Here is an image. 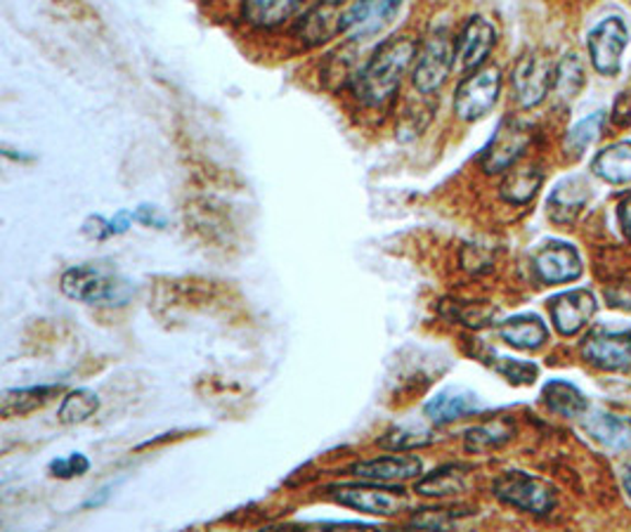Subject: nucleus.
<instances>
[{
	"label": "nucleus",
	"mask_w": 631,
	"mask_h": 532,
	"mask_svg": "<svg viewBox=\"0 0 631 532\" xmlns=\"http://www.w3.org/2000/svg\"><path fill=\"white\" fill-rule=\"evenodd\" d=\"M417 53L419 41L409 34L383 38L367 63L356 69L346 88L367 110H386L397 98L403 81L412 73Z\"/></svg>",
	"instance_id": "f257e3e1"
},
{
	"label": "nucleus",
	"mask_w": 631,
	"mask_h": 532,
	"mask_svg": "<svg viewBox=\"0 0 631 532\" xmlns=\"http://www.w3.org/2000/svg\"><path fill=\"white\" fill-rule=\"evenodd\" d=\"M457 65V34L450 26H436L419 41V53L409 73L412 88L430 98L450 81Z\"/></svg>",
	"instance_id": "f03ea898"
},
{
	"label": "nucleus",
	"mask_w": 631,
	"mask_h": 532,
	"mask_svg": "<svg viewBox=\"0 0 631 532\" xmlns=\"http://www.w3.org/2000/svg\"><path fill=\"white\" fill-rule=\"evenodd\" d=\"M61 294L71 301L81 303H106V306H114V303H126L128 298V284L119 278V272L100 265V263H81L65 270V275L59 280Z\"/></svg>",
	"instance_id": "7ed1b4c3"
},
{
	"label": "nucleus",
	"mask_w": 631,
	"mask_h": 532,
	"mask_svg": "<svg viewBox=\"0 0 631 532\" xmlns=\"http://www.w3.org/2000/svg\"><path fill=\"white\" fill-rule=\"evenodd\" d=\"M405 0H350L343 12V38L364 45L383 36L399 18Z\"/></svg>",
	"instance_id": "20e7f679"
},
{
	"label": "nucleus",
	"mask_w": 631,
	"mask_h": 532,
	"mask_svg": "<svg viewBox=\"0 0 631 532\" xmlns=\"http://www.w3.org/2000/svg\"><path fill=\"white\" fill-rule=\"evenodd\" d=\"M502 93V71L497 67H483L473 73H466L454 90L452 110L459 121L475 124L487 116L499 100Z\"/></svg>",
	"instance_id": "39448f33"
},
{
	"label": "nucleus",
	"mask_w": 631,
	"mask_h": 532,
	"mask_svg": "<svg viewBox=\"0 0 631 532\" xmlns=\"http://www.w3.org/2000/svg\"><path fill=\"white\" fill-rule=\"evenodd\" d=\"M350 0H313L298 14V20L291 24V36H294L305 48H319L334 38L343 36V12Z\"/></svg>",
	"instance_id": "423d86ee"
},
{
	"label": "nucleus",
	"mask_w": 631,
	"mask_h": 532,
	"mask_svg": "<svg viewBox=\"0 0 631 532\" xmlns=\"http://www.w3.org/2000/svg\"><path fill=\"white\" fill-rule=\"evenodd\" d=\"M530 143H532V128L526 121L506 116L483 151L481 169L487 176L511 171L518 159L526 155Z\"/></svg>",
	"instance_id": "0eeeda50"
},
{
	"label": "nucleus",
	"mask_w": 631,
	"mask_h": 532,
	"mask_svg": "<svg viewBox=\"0 0 631 532\" xmlns=\"http://www.w3.org/2000/svg\"><path fill=\"white\" fill-rule=\"evenodd\" d=\"M553 79H556V65L547 55L532 50L518 57L511 71V88L520 110L540 106L553 90Z\"/></svg>",
	"instance_id": "6e6552de"
},
{
	"label": "nucleus",
	"mask_w": 631,
	"mask_h": 532,
	"mask_svg": "<svg viewBox=\"0 0 631 532\" xmlns=\"http://www.w3.org/2000/svg\"><path fill=\"white\" fill-rule=\"evenodd\" d=\"M329 495L338 505L372 516H395L409 507L407 493L391 483L336 485V488H329Z\"/></svg>",
	"instance_id": "1a4fd4ad"
},
{
	"label": "nucleus",
	"mask_w": 631,
	"mask_h": 532,
	"mask_svg": "<svg viewBox=\"0 0 631 532\" xmlns=\"http://www.w3.org/2000/svg\"><path fill=\"white\" fill-rule=\"evenodd\" d=\"M495 495L520 511L544 516L556 507V495L551 485L522 471H509L495 480Z\"/></svg>",
	"instance_id": "9d476101"
},
{
	"label": "nucleus",
	"mask_w": 631,
	"mask_h": 532,
	"mask_svg": "<svg viewBox=\"0 0 631 532\" xmlns=\"http://www.w3.org/2000/svg\"><path fill=\"white\" fill-rule=\"evenodd\" d=\"M582 355L606 372H631V329H591L582 343Z\"/></svg>",
	"instance_id": "9b49d317"
},
{
	"label": "nucleus",
	"mask_w": 631,
	"mask_h": 532,
	"mask_svg": "<svg viewBox=\"0 0 631 532\" xmlns=\"http://www.w3.org/2000/svg\"><path fill=\"white\" fill-rule=\"evenodd\" d=\"M497 45V29L483 14H473L457 32V65L464 73L485 67Z\"/></svg>",
	"instance_id": "f8f14e48"
},
{
	"label": "nucleus",
	"mask_w": 631,
	"mask_h": 532,
	"mask_svg": "<svg viewBox=\"0 0 631 532\" xmlns=\"http://www.w3.org/2000/svg\"><path fill=\"white\" fill-rule=\"evenodd\" d=\"M311 0H239V20L253 32H277L294 24Z\"/></svg>",
	"instance_id": "ddd939ff"
},
{
	"label": "nucleus",
	"mask_w": 631,
	"mask_h": 532,
	"mask_svg": "<svg viewBox=\"0 0 631 532\" xmlns=\"http://www.w3.org/2000/svg\"><path fill=\"white\" fill-rule=\"evenodd\" d=\"M629 43V32L620 18H610L589 34V55L598 73L615 76L622 65V53Z\"/></svg>",
	"instance_id": "4468645a"
},
{
	"label": "nucleus",
	"mask_w": 631,
	"mask_h": 532,
	"mask_svg": "<svg viewBox=\"0 0 631 532\" xmlns=\"http://www.w3.org/2000/svg\"><path fill=\"white\" fill-rule=\"evenodd\" d=\"M532 270L544 284H565L582 275L579 253L565 241H549L532 258Z\"/></svg>",
	"instance_id": "2eb2a0df"
},
{
	"label": "nucleus",
	"mask_w": 631,
	"mask_h": 532,
	"mask_svg": "<svg viewBox=\"0 0 631 532\" xmlns=\"http://www.w3.org/2000/svg\"><path fill=\"white\" fill-rule=\"evenodd\" d=\"M549 310L553 325H556L563 337H573V333L591 322V317L596 315V298L587 288H573V292L553 296L549 301Z\"/></svg>",
	"instance_id": "dca6fc26"
},
{
	"label": "nucleus",
	"mask_w": 631,
	"mask_h": 532,
	"mask_svg": "<svg viewBox=\"0 0 631 532\" xmlns=\"http://www.w3.org/2000/svg\"><path fill=\"white\" fill-rule=\"evenodd\" d=\"M350 471L367 483H397L417 478L421 474V460L412 454H388V457L360 462Z\"/></svg>",
	"instance_id": "f3484780"
},
{
	"label": "nucleus",
	"mask_w": 631,
	"mask_h": 532,
	"mask_svg": "<svg viewBox=\"0 0 631 532\" xmlns=\"http://www.w3.org/2000/svg\"><path fill=\"white\" fill-rule=\"evenodd\" d=\"M589 185L582 178H565L561 180L553 192L549 194V218L559 225H571L579 218L589 202Z\"/></svg>",
	"instance_id": "a211bd4d"
},
{
	"label": "nucleus",
	"mask_w": 631,
	"mask_h": 532,
	"mask_svg": "<svg viewBox=\"0 0 631 532\" xmlns=\"http://www.w3.org/2000/svg\"><path fill=\"white\" fill-rule=\"evenodd\" d=\"M478 409H481L478 395L466 393V390H444V393H438L433 400L426 403L424 415L428 421L442 426V423H452L461 417L478 412Z\"/></svg>",
	"instance_id": "6ab92c4d"
},
{
	"label": "nucleus",
	"mask_w": 631,
	"mask_h": 532,
	"mask_svg": "<svg viewBox=\"0 0 631 532\" xmlns=\"http://www.w3.org/2000/svg\"><path fill=\"white\" fill-rule=\"evenodd\" d=\"M584 431L594 440H598L604 448L615 452H629L631 450V421L618 415L608 412H594L589 419H584Z\"/></svg>",
	"instance_id": "aec40b11"
},
{
	"label": "nucleus",
	"mask_w": 631,
	"mask_h": 532,
	"mask_svg": "<svg viewBox=\"0 0 631 532\" xmlns=\"http://www.w3.org/2000/svg\"><path fill=\"white\" fill-rule=\"evenodd\" d=\"M499 337L518 351H534L549 339V329L537 315H516L499 325Z\"/></svg>",
	"instance_id": "412c9836"
},
{
	"label": "nucleus",
	"mask_w": 631,
	"mask_h": 532,
	"mask_svg": "<svg viewBox=\"0 0 631 532\" xmlns=\"http://www.w3.org/2000/svg\"><path fill=\"white\" fill-rule=\"evenodd\" d=\"M542 182L544 176L540 169H534V166H520V169L514 166L511 171H506V178L502 180L499 196L514 206H526L534 200L537 192H540Z\"/></svg>",
	"instance_id": "4be33fe9"
},
{
	"label": "nucleus",
	"mask_w": 631,
	"mask_h": 532,
	"mask_svg": "<svg viewBox=\"0 0 631 532\" xmlns=\"http://www.w3.org/2000/svg\"><path fill=\"white\" fill-rule=\"evenodd\" d=\"M466 485H469V468L459 466V464H448L426 474L417 483L414 493H419L424 497H448V495L464 493Z\"/></svg>",
	"instance_id": "5701e85b"
},
{
	"label": "nucleus",
	"mask_w": 631,
	"mask_h": 532,
	"mask_svg": "<svg viewBox=\"0 0 631 532\" xmlns=\"http://www.w3.org/2000/svg\"><path fill=\"white\" fill-rule=\"evenodd\" d=\"M591 171L610 185H627L631 182V143H618L598 151Z\"/></svg>",
	"instance_id": "b1692460"
},
{
	"label": "nucleus",
	"mask_w": 631,
	"mask_h": 532,
	"mask_svg": "<svg viewBox=\"0 0 631 532\" xmlns=\"http://www.w3.org/2000/svg\"><path fill=\"white\" fill-rule=\"evenodd\" d=\"M59 393V386H34V388H18L5 390L0 398V412L3 417H24L34 409L48 405L55 395Z\"/></svg>",
	"instance_id": "393cba45"
},
{
	"label": "nucleus",
	"mask_w": 631,
	"mask_h": 532,
	"mask_svg": "<svg viewBox=\"0 0 631 532\" xmlns=\"http://www.w3.org/2000/svg\"><path fill=\"white\" fill-rule=\"evenodd\" d=\"M542 398L551 412L563 417H582L589 409L587 398L567 382H549L542 390Z\"/></svg>",
	"instance_id": "a878e982"
},
{
	"label": "nucleus",
	"mask_w": 631,
	"mask_h": 532,
	"mask_svg": "<svg viewBox=\"0 0 631 532\" xmlns=\"http://www.w3.org/2000/svg\"><path fill=\"white\" fill-rule=\"evenodd\" d=\"M514 431L516 429L509 419H495L481 426H473V429L466 433V450L475 454L497 450L509 443V440L514 438Z\"/></svg>",
	"instance_id": "bb28decb"
},
{
	"label": "nucleus",
	"mask_w": 631,
	"mask_h": 532,
	"mask_svg": "<svg viewBox=\"0 0 631 532\" xmlns=\"http://www.w3.org/2000/svg\"><path fill=\"white\" fill-rule=\"evenodd\" d=\"M604 121H606V114L596 112V114L587 116L584 121H579L577 126H573L571 133L565 135V143H563L565 157L567 159H579L584 151H587V147L598 140V135H601V128H604Z\"/></svg>",
	"instance_id": "cd10ccee"
},
{
	"label": "nucleus",
	"mask_w": 631,
	"mask_h": 532,
	"mask_svg": "<svg viewBox=\"0 0 631 532\" xmlns=\"http://www.w3.org/2000/svg\"><path fill=\"white\" fill-rule=\"evenodd\" d=\"M100 409V398L98 393H92L88 388H79V390H71L65 400H61L59 409H57V417L61 423H83L90 417H95V412Z\"/></svg>",
	"instance_id": "c85d7f7f"
},
{
	"label": "nucleus",
	"mask_w": 631,
	"mask_h": 532,
	"mask_svg": "<svg viewBox=\"0 0 631 532\" xmlns=\"http://www.w3.org/2000/svg\"><path fill=\"white\" fill-rule=\"evenodd\" d=\"M584 86V69L577 55H565L563 63L556 65V79H553V93L559 100H573Z\"/></svg>",
	"instance_id": "c756f323"
},
{
	"label": "nucleus",
	"mask_w": 631,
	"mask_h": 532,
	"mask_svg": "<svg viewBox=\"0 0 631 532\" xmlns=\"http://www.w3.org/2000/svg\"><path fill=\"white\" fill-rule=\"evenodd\" d=\"M433 443V435L430 431L417 429V426H397V429L388 431L379 440L381 448L393 450V452H409V450H419Z\"/></svg>",
	"instance_id": "7c9ffc66"
},
{
	"label": "nucleus",
	"mask_w": 631,
	"mask_h": 532,
	"mask_svg": "<svg viewBox=\"0 0 631 532\" xmlns=\"http://www.w3.org/2000/svg\"><path fill=\"white\" fill-rule=\"evenodd\" d=\"M495 308L487 303H452V319L471 329H483L495 319Z\"/></svg>",
	"instance_id": "2f4dec72"
},
{
	"label": "nucleus",
	"mask_w": 631,
	"mask_h": 532,
	"mask_svg": "<svg viewBox=\"0 0 631 532\" xmlns=\"http://www.w3.org/2000/svg\"><path fill=\"white\" fill-rule=\"evenodd\" d=\"M492 367H495L502 376L509 378L511 384H518V386H530L537 378V374H540L537 364L511 360V358H497V362H492Z\"/></svg>",
	"instance_id": "473e14b6"
},
{
	"label": "nucleus",
	"mask_w": 631,
	"mask_h": 532,
	"mask_svg": "<svg viewBox=\"0 0 631 532\" xmlns=\"http://www.w3.org/2000/svg\"><path fill=\"white\" fill-rule=\"evenodd\" d=\"M464 513H457L450 509H421L419 513L412 516L409 525L426 528V530H450L457 525V519Z\"/></svg>",
	"instance_id": "72a5a7b5"
},
{
	"label": "nucleus",
	"mask_w": 631,
	"mask_h": 532,
	"mask_svg": "<svg viewBox=\"0 0 631 532\" xmlns=\"http://www.w3.org/2000/svg\"><path fill=\"white\" fill-rule=\"evenodd\" d=\"M495 265V251L483 245H466L461 249V268L473 272V275H483Z\"/></svg>",
	"instance_id": "f704fd0d"
},
{
	"label": "nucleus",
	"mask_w": 631,
	"mask_h": 532,
	"mask_svg": "<svg viewBox=\"0 0 631 532\" xmlns=\"http://www.w3.org/2000/svg\"><path fill=\"white\" fill-rule=\"evenodd\" d=\"M90 468V462L83 457V454H69L65 460H55L50 464V474L57 478H74V476H83Z\"/></svg>",
	"instance_id": "c9c22d12"
},
{
	"label": "nucleus",
	"mask_w": 631,
	"mask_h": 532,
	"mask_svg": "<svg viewBox=\"0 0 631 532\" xmlns=\"http://www.w3.org/2000/svg\"><path fill=\"white\" fill-rule=\"evenodd\" d=\"M133 216H135V220L140 223V225H147V227H166V216L161 213V208H157V206H137L135 211H133Z\"/></svg>",
	"instance_id": "e433bc0d"
},
{
	"label": "nucleus",
	"mask_w": 631,
	"mask_h": 532,
	"mask_svg": "<svg viewBox=\"0 0 631 532\" xmlns=\"http://www.w3.org/2000/svg\"><path fill=\"white\" fill-rule=\"evenodd\" d=\"M83 233L90 237V239H110L114 237V230H112V220H104L102 216H90L83 225Z\"/></svg>",
	"instance_id": "4c0bfd02"
},
{
	"label": "nucleus",
	"mask_w": 631,
	"mask_h": 532,
	"mask_svg": "<svg viewBox=\"0 0 631 532\" xmlns=\"http://www.w3.org/2000/svg\"><path fill=\"white\" fill-rule=\"evenodd\" d=\"M612 124L618 126V128H629L631 126V98H629V93H620L618 102H615Z\"/></svg>",
	"instance_id": "58836bf2"
},
{
	"label": "nucleus",
	"mask_w": 631,
	"mask_h": 532,
	"mask_svg": "<svg viewBox=\"0 0 631 532\" xmlns=\"http://www.w3.org/2000/svg\"><path fill=\"white\" fill-rule=\"evenodd\" d=\"M606 298L610 301V306H615V308L631 310V286H627V284H618L615 288H608Z\"/></svg>",
	"instance_id": "ea45409f"
},
{
	"label": "nucleus",
	"mask_w": 631,
	"mask_h": 532,
	"mask_svg": "<svg viewBox=\"0 0 631 532\" xmlns=\"http://www.w3.org/2000/svg\"><path fill=\"white\" fill-rule=\"evenodd\" d=\"M620 225L622 233L631 239V194L620 204Z\"/></svg>",
	"instance_id": "a19ab883"
},
{
	"label": "nucleus",
	"mask_w": 631,
	"mask_h": 532,
	"mask_svg": "<svg viewBox=\"0 0 631 532\" xmlns=\"http://www.w3.org/2000/svg\"><path fill=\"white\" fill-rule=\"evenodd\" d=\"M624 488H627V493H629V497H631V468L627 471V476H624Z\"/></svg>",
	"instance_id": "79ce46f5"
}]
</instances>
